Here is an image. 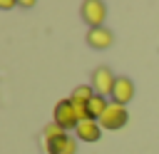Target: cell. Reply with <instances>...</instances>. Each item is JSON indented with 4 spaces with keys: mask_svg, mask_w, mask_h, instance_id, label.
<instances>
[{
    "mask_svg": "<svg viewBox=\"0 0 159 154\" xmlns=\"http://www.w3.org/2000/svg\"><path fill=\"white\" fill-rule=\"evenodd\" d=\"M80 12H82V20H84L89 27H104V25H102L104 17H107L104 2H99V0H87V2H82Z\"/></svg>",
    "mask_w": 159,
    "mask_h": 154,
    "instance_id": "obj_1",
    "label": "cell"
},
{
    "mask_svg": "<svg viewBox=\"0 0 159 154\" xmlns=\"http://www.w3.org/2000/svg\"><path fill=\"white\" fill-rule=\"evenodd\" d=\"M42 134H45V142H50V139H57V137H62V134H65V129H62L57 122H50V124L42 129Z\"/></svg>",
    "mask_w": 159,
    "mask_h": 154,
    "instance_id": "obj_11",
    "label": "cell"
},
{
    "mask_svg": "<svg viewBox=\"0 0 159 154\" xmlns=\"http://www.w3.org/2000/svg\"><path fill=\"white\" fill-rule=\"evenodd\" d=\"M55 122L62 127V129H77L80 124V117L75 112V104L70 99H60L55 104Z\"/></svg>",
    "mask_w": 159,
    "mask_h": 154,
    "instance_id": "obj_2",
    "label": "cell"
},
{
    "mask_svg": "<svg viewBox=\"0 0 159 154\" xmlns=\"http://www.w3.org/2000/svg\"><path fill=\"white\" fill-rule=\"evenodd\" d=\"M114 82H117V77L112 75V70L109 67H97L94 72H92V89L97 92V94H112V89H114Z\"/></svg>",
    "mask_w": 159,
    "mask_h": 154,
    "instance_id": "obj_4",
    "label": "cell"
},
{
    "mask_svg": "<svg viewBox=\"0 0 159 154\" xmlns=\"http://www.w3.org/2000/svg\"><path fill=\"white\" fill-rule=\"evenodd\" d=\"M45 144H47V152L50 154H75L77 152V142L72 137H67V134H62L57 139H50Z\"/></svg>",
    "mask_w": 159,
    "mask_h": 154,
    "instance_id": "obj_7",
    "label": "cell"
},
{
    "mask_svg": "<svg viewBox=\"0 0 159 154\" xmlns=\"http://www.w3.org/2000/svg\"><path fill=\"white\" fill-rule=\"evenodd\" d=\"M99 124L104 129H122L127 124V109L124 104H117V102H109V107L104 109V114L99 117Z\"/></svg>",
    "mask_w": 159,
    "mask_h": 154,
    "instance_id": "obj_3",
    "label": "cell"
},
{
    "mask_svg": "<svg viewBox=\"0 0 159 154\" xmlns=\"http://www.w3.org/2000/svg\"><path fill=\"white\" fill-rule=\"evenodd\" d=\"M12 5H15L12 0H0V7H12Z\"/></svg>",
    "mask_w": 159,
    "mask_h": 154,
    "instance_id": "obj_12",
    "label": "cell"
},
{
    "mask_svg": "<svg viewBox=\"0 0 159 154\" xmlns=\"http://www.w3.org/2000/svg\"><path fill=\"white\" fill-rule=\"evenodd\" d=\"M75 132H77V137H80L82 142H97V139H99V134H102V132H99V122H97V119H84V122H80Z\"/></svg>",
    "mask_w": 159,
    "mask_h": 154,
    "instance_id": "obj_8",
    "label": "cell"
},
{
    "mask_svg": "<svg viewBox=\"0 0 159 154\" xmlns=\"http://www.w3.org/2000/svg\"><path fill=\"white\" fill-rule=\"evenodd\" d=\"M97 92L92 89V84H80V87H75V92H72V102H82V104H87L92 97H94Z\"/></svg>",
    "mask_w": 159,
    "mask_h": 154,
    "instance_id": "obj_10",
    "label": "cell"
},
{
    "mask_svg": "<svg viewBox=\"0 0 159 154\" xmlns=\"http://www.w3.org/2000/svg\"><path fill=\"white\" fill-rule=\"evenodd\" d=\"M87 42H89V47H94V50H107V47L112 45V32H109L107 27H89Z\"/></svg>",
    "mask_w": 159,
    "mask_h": 154,
    "instance_id": "obj_6",
    "label": "cell"
},
{
    "mask_svg": "<svg viewBox=\"0 0 159 154\" xmlns=\"http://www.w3.org/2000/svg\"><path fill=\"white\" fill-rule=\"evenodd\" d=\"M132 97H134V84H132V79H127V77H117L114 89H112V102H117V104H127Z\"/></svg>",
    "mask_w": 159,
    "mask_h": 154,
    "instance_id": "obj_5",
    "label": "cell"
},
{
    "mask_svg": "<svg viewBox=\"0 0 159 154\" xmlns=\"http://www.w3.org/2000/svg\"><path fill=\"white\" fill-rule=\"evenodd\" d=\"M109 107V102L102 97V94H94L89 102H87V112H89V119H97L99 122V117L104 114V109Z\"/></svg>",
    "mask_w": 159,
    "mask_h": 154,
    "instance_id": "obj_9",
    "label": "cell"
}]
</instances>
